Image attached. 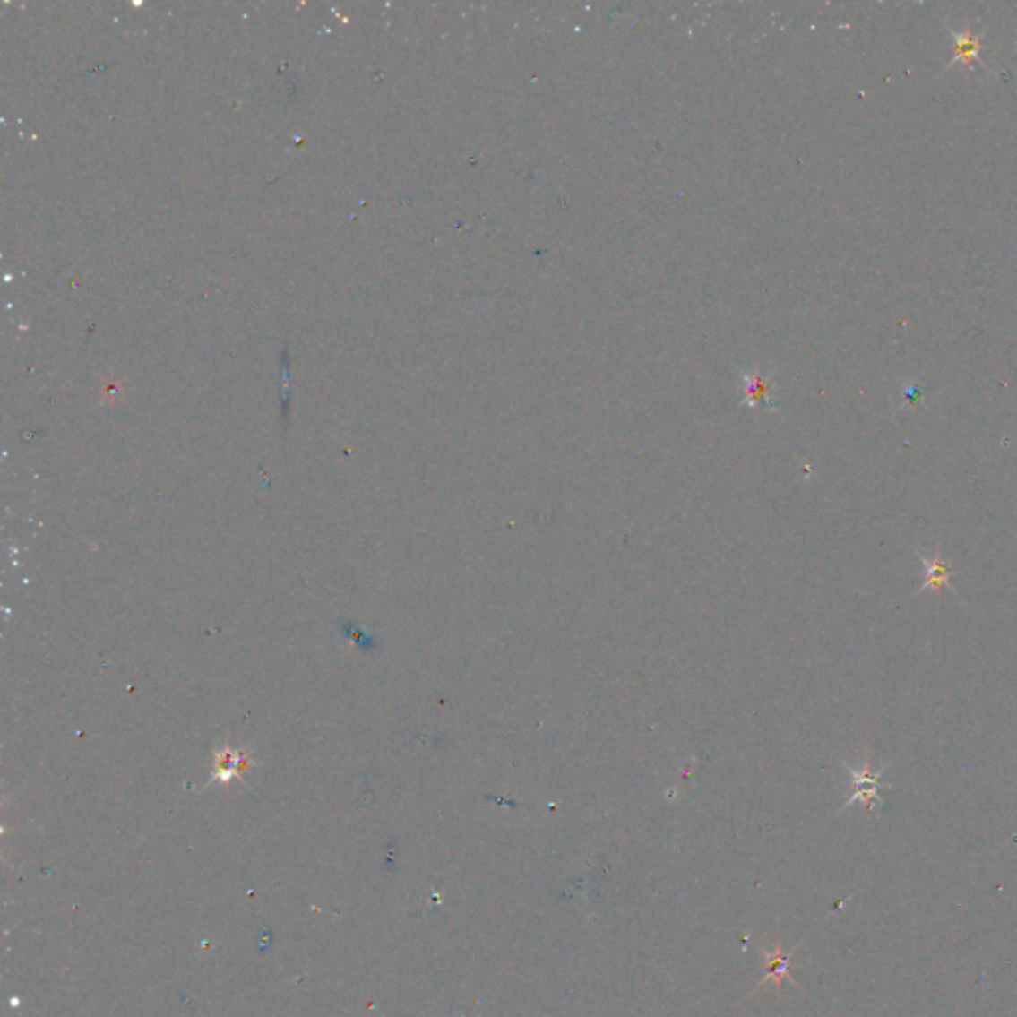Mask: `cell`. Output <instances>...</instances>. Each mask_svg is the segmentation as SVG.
Returning a JSON list of instances; mask_svg holds the SVG:
<instances>
[{
  "mask_svg": "<svg viewBox=\"0 0 1017 1017\" xmlns=\"http://www.w3.org/2000/svg\"><path fill=\"white\" fill-rule=\"evenodd\" d=\"M888 767V763H884L878 771H873L870 769V762L868 757H865L863 765L858 767H850L847 765L850 777H853V797H850L849 803L845 807H850V805H865L866 811H878L883 807V797H881V789H883V783H881V775L884 773V769Z\"/></svg>",
  "mask_w": 1017,
  "mask_h": 1017,
  "instance_id": "obj_1",
  "label": "cell"
},
{
  "mask_svg": "<svg viewBox=\"0 0 1017 1017\" xmlns=\"http://www.w3.org/2000/svg\"><path fill=\"white\" fill-rule=\"evenodd\" d=\"M245 767H246V757L241 754V751H228L227 749L217 757L215 777L221 779V781H228L231 777L239 775Z\"/></svg>",
  "mask_w": 1017,
  "mask_h": 1017,
  "instance_id": "obj_4",
  "label": "cell"
},
{
  "mask_svg": "<svg viewBox=\"0 0 1017 1017\" xmlns=\"http://www.w3.org/2000/svg\"><path fill=\"white\" fill-rule=\"evenodd\" d=\"M763 970H765V978L762 979V984L759 987L765 986L769 979H773L775 984V992L779 994V989H781L783 979H789L791 984H795V979L789 976V970H791V954H785L783 948H781V942H777V946L773 952H763Z\"/></svg>",
  "mask_w": 1017,
  "mask_h": 1017,
  "instance_id": "obj_3",
  "label": "cell"
},
{
  "mask_svg": "<svg viewBox=\"0 0 1017 1017\" xmlns=\"http://www.w3.org/2000/svg\"><path fill=\"white\" fill-rule=\"evenodd\" d=\"M979 50V42L974 36H964V34H958L956 36V52L958 56H961L964 60L970 58H976V54Z\"/></svg>",
  "mask_w": 1017,
  "mask_h": 1017,
  "instance_id": "obj_5",
  "label": "cell"
},
{
  "mask_svg": "<svg viewBox=\"0 0 1017 1017\" xmlns=\"http://www.w3.org/2000/svg\"><path fill=\"white\" fill-rule=\"evenodd\" d=\"M916 555H918L924 571H927L920 589L916 590V594H920L924 590H940V589H944V586L950 589L952 592H956L954 584H952V576H954V566H952V561L944 558L940 553H936L934 556H927V555L916 551Z\"/></svg>",
  "mask_w": 1017,
  "mask_h": 1017,
  "instance_id": "obj_2",
  "label": "cell"
}]
</instances>
